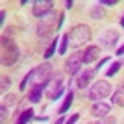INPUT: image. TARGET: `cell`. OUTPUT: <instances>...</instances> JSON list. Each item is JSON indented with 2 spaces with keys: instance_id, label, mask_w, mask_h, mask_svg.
<instances>
[{
  "instance_id": "1",
  "label": "cell",
  "mask_w": 124,
  "mask_h": 124,
  "mask_svg": "<svg viewBox=\"0 0 124 124\" xmlns=\"http://www.w3.org/2000/svg\"><path fill=\"white\" fill-rule=\"evenodd\" d=\"M89 39H91V28H89L87 24H78L69 31V43H70V46H74V48L85 45Z\"/></svg>"
},
{
  "instance_id": "2",
  "label": "cell",
  "mask_w": 124,
  "mask_h": 124,
  "mask_svg": "<svg viewBox=\"0 0 124 124\" xmlns=\"http://www.w3.org/2000/svg\"><path fill=\"white\" fill-rule=\"evenodd\" d=\"M17 59H19V46L11 39L2 37V65H13Z\"/></svg>"
},
{
  "instance_id": "3",
  "label": "cell",
  "mask_w": 124,
  "mask_h": 124,
  "mask_svg": "<svg viewBox=\"0 0 124 124\" xmlns=\"http://www.w3.org/2000/svg\"><path fill=\"white\" fill-rule=\"evenodd\" d=\"M50 78H52V67L48 65V63L39 65L37 69H33V76H31V80H33V87L45 89L48 85V82H50Z\"/></svg>"
},
{
  "instance_id": "4",
  "label": "cell",
  "mask_w": 124,
  "mask_h": 124,
  "mask_svg": "<svg viewBox=\"0 0 124 124\" xmlns=\"http://www.w3.org/2000/svg\"><path fill=\"white\" fill-rule=\"evenodd\" d=\"M109 93H111L109 82H106V80H96V82L93 83V87L89 89V98L93 100V102H102L106 96H109Z\"/></svg>"
},
{
  "instance_id": "5",
  "label": "cell",
  "mask_w": 124,
  "mask_h": 124,
  "mask_svg": "<svg viewBox=\"0 0 124 124\" xmlns=\"http://www.w3.org/2000/svg\"><path fill=\"white\" fill-rule=\"evenodd\" d=\"M82 65H85V63H83V52H74V54H70V56L67 57L65 70H67V74H70V76H76V74L82 72Z\"/></svg>"
},
{
  "instance_id": "6",
  "label": "cell",
  "mask_w": 124,
  "mask_h": 124,
  "mask_svg": "<svg viewBox=\"0 0 124 124\" xmlns=\"http://www.w3.org/2000/svg\"><path fill=\"white\" fill-rule=\"evenodd\" d=\"M61 94H63V76L57 74V76L50 82V85L46 87V96L50 100H56V98H59Z\"/></svg>"
},
{
  "instance_id": "7",
  "label": "cell",
  "mask_w": 124,
  "mask_h": 124,
  "mask_svg": "<svg viewBox=\"0 0 124 124\" xmlns=\"http://www.w3.org/2000/svg\"><path fill=\"white\" fill-rule=\"evenodd\" d=\"M117 41H119V31L117 30H108V31H104L102 35H100V46H104L106 50L115 48Z\"/></svg>"
},
{
  "instance_id": "8",
  "label": "cell",
  "mask_w": 124,
  "mask_h": 124,
  "mask_svg": "<svg viewBox=\"0 0 124 124\" xmlns=\"http://www.w3.org/2000/svg\"><path fill=\"white\" fill-rule=\"evenodd\" d=\"M52 8H54V2H50V0H37V2H33V15L45 17L52 11Z\"/></svg>"
},
{
  "instance_id": "9",
  "label": "cell",
  "mask_w": 124,
  "mask_h": 124,
  "mask_svg": "<svg viewBox=\"0 0 124 124\" xmlns=\"http://www.w3.org/2000/svg\"><path fill=\"white\" fill-rule=\"evenodd\" d=\"M93 78H94V69H91V70H82L80 74H76V87L78 89H85L89 85V83L93 82Z\"/></svg>"
},
{
  "instance_id": "10",
  "label": "cell",
  "mask_w": 124,
  "mask_h": 124,
  "mask_svg": "<svg viewBox=\"0 0 124 124\" xmlns=\"http://www.w3.org/2000/svg\"><path fill=\"white\" fill-rule=\"evenodd\" d=\"M109 111H111V106L106 102H94L93 108H91V115L96 117V119H104V117H108Z\"/></svg>"
},
{
  "instance_id": "11",
  "label": "cell",
  "mask_w": 124,
  "mask_h": 124,
  "mask_svg": "<svg viewBox=\"0 0 124 124\" xmlns=\"http://www.w3.org/2000/svg\"><path fill=\"white\" fill-rule=\"evenodd\" d=\"M56 30V26H54V21H48V19H45V21H41L39 24H37V37H48L52 35V31Z\"/></svg>"
},
{
  "instance_id": "12",
  "label": "cell",
  "mask_w": 124,
  "mask_h": 124,
  "mask_svg": "<svg viewBox=\"0 0 124 124\" xmlns=\"http://www.w3.org/2000/svg\"><path fill=\"white\" fill-rule=\"evenodd\" d=\"M98 56H100V46L93 45V46L85 48V52H83V63H93V61H96Z\"/></svg>"
},
{
  "instance_id": "13",
  "label": "cell",
  "mask_w": 124,
  "mask_h": 124,
  "mask_svg": "<svg viewBox=\"0 0 124 124\" xmlns=\"http://www.w3.org/2000/svg\"><path fill=\"white\" fill-rule=\"evenodd\" d=\"M111 100H113V104H117V106H124V83L120 85L119 89H115Z\"/></svg>"
},
{
  "instance_id": "14",
  "label": "cell",
  "mask_w": 124,
  "mask_h": 124,
  "mask_svg": "<svg viewBox=\"0 0 124 124\" xmlns=\"http://www.w3.org/2000/svg\"><path fill=\"white\" fill-rule=\"evenodd\" d=\"M72 98H74V93H72V91H69V93H67V98H65V102H63V104H61V108H59V113H61V115L69 111L70 104H72Z\"/></svg>"
},
{
  "instance_id": "15",
  "label": "cell",
  "mask_w": 124,
  "mask_h": 124,
  "mask_svg": "<svg viewBox=\"0 0 124 124\" xmlns=\"http://www.w3.org/2000/svg\"><path fill=\"white\" fill-rule=\"evenodd\" d=\"M31 117H33V111H31V109H24V111L19 115V119H17V124H26L28 120L31 119Z\"/></svg>"
},
{
  "instance_id": "16",
  "label": "cell",
  "mask_w": 124,
  "mask_h": 124,
  "mask_svg": "<svg viewBox=\"0 0 124 124\" xmlns=\"http://www.w3.org/2000/svg\"><path fill=\"white\" fill-rule=\"evenodd\" d=\"M67 46H70V43H69V33L61 37V43H59V48H57V54H67Z\"/></svg>"
},
{
  "instance_id": "17",
  "label": "cell",
  "mask_w": 124,
  "mask_h": 124,
  "mask_svg": "<svg viewBox=\"0 0 124 124\" xmlns=\"http://www.w3.org/2000/svg\"><path fill=\"white\" fill-rule=\"evenodd\" d=\"M41 91L43 89H39V87H33L30 91V94H28V100H30V102H39V100H41Z\"/></svg>"
},
{
  "instance_id": "18",
  "label": "cell",
  "mask_w": 124,
  "mask_h": 124,
  "mask_svg": "<svg viewBox=\"0 0 124 124\" xmlns=\"http://www.w3.org/2000/svg\"><path fill=\"white\" fill-rule=\"evenodd\" d=\"M89 15L93 17V19H102V17H104V8H100V6H94L93 9L89 11Z\"/></svg>"
},
{
  "instance_id": "19",
  "label": "cell",
  "mask_w": 124,
  "mask_h": 124,
  "mask_svg": "<svg viewBox=\"0 0 124 124\" xmlns=\"http://www.w3.org/2000/svg\"><path fill=\"white\" fill-rule=\"evenodd\" d=\"M120 65H122V63H120V61L113 63V65H111V67L108 69V76H115V74L119 72V69H120Z\"/></svg>"
},
{
  "instance_id": "20",
  "label": "cell",
  "mask_w": 124,
  "mask_h": 124,
  "mask_svg": "<svg viewBox=\"0 0 124 124\" xmlns=\"http://www.w3.org/2000/svg\"><path fill=\"white\" fill-rule=\"evenodd\" d=\"M56 41L57 39H52V45L46 48V52H45V59H48V57H52V54L56 52Z\"/></svg>"
},
{
  "instance_id": "21",
  "label": "cell",
  "mask_w": 124,
  "mask_h": 124,
  "mask_svg": "<svg viewBox=\"0 0 124 124\" xmlns=\"http://www.w3.org/2000/svg\"><path fill=\"white\" fill-rule=\"evenodd\" d=\"M6 120H8V106L2 104V108H0V122L6 124Z\"/></svg>"
},
{
  "instance_id": "22",
  "label": "cell",
  "mask_w": 124,
  "mask_h": 124,
  "mask_svg": "<svg viewBox=\"0 0 124 124\" xmlns=\"http://www.w3.org/2000/svg\"><path fill=\"white\" fill-rule=\"evenodd\" d=\"M9 85H11V80H9L8 76H4V78H2V85H0V89H2V93H6Z\"/></svg>"
},
{
  "instance_id": "23",
  "label": "cell",
  "mask_w": 124,
  "mask_h": 124,
  "mask_svg": "<svg viewBox=\"0 0 124 124\" xmlns=\"http://www.w3.org/2000/svg\"><path fill=\"white\" fill-rule=\"evenodd\" d=\"M96 124H115V119H113V117H106V120H102V122H96Z\"/></svg>"
},
{
  "instance_id": "24",
  "label": "cell",
  "mask_w": 124,
  "mask_h": 124,
  "mask_svg": "<svg viewBox=\"0 0 124 124\" xmlns=\"http://www.w3.org/2000/svg\"><path fill=\"white\" fill-rule=\"evenodd\" d=\"M78 119H80V115L76 113V115H72V117H70V119H69V120H67V122H65V124H74V122H76Z\"/></svg>"
},
{
  "instance_id": "25",
  "label": "cell",
  "mask_w": 124,
  "mask_h": 124,
  "mask_svg": "<svg viewBox=\"0 0 124 124\" xmlns=\"http://www.w3.org/2000/svg\"><path fill=\"white\" fill-rule=\"evenodd\" d=\"M106 61H108V57H104V59H100V63H98V65H96V67H94V72H96V70H98V69L102 67V65H104V63H106Z\"/></svg>"
},
{
  "instance_id": "26",
  "label": "cell",
  "mask_w": 124,
  "mask_h": 124,
  "mask_svg": "<svg viewBox=\"0 0 124 124\" xmlns=\"http://www.w3.org/2000/svg\"><path fill=\"white\" fill-rule=\"evenodd\" d=\"M115 54L122 57V56H124V45H122V46H120V48H119V50H117V52H115Z\"/></svg>"
},
{
  "instance_id": "27",
  "label": "cell",
  "mask_w": 124,
  "mask_h": 124,
  "mask_svg": "<svg viewBox=\"0 0 124 124\" xmlns=\"http://www.w3.org/2000/svg\"><path fill=\"white\" fill-rule=\"evenodd\" d=\"M102 4L104 6H113V4H117V2H115V0H104Z\"/></svg>"
},
{
  "instance_id": "28",
  "label": "cell",
  "mask_w": 124,
  "mask_h": 124,
  "mask_svg": "<svg viewBox=\"0 0 124 124\" xmlns=\"http://www.w3.org/2000/svg\"><path fill=\"white\" fill-rule=\"evenodd\" d=\"M15 102V96H13V94H9V98L6 100V106H8V104H13Z\"/></svg>"
},
{
  "instance_id": "29",
  "label": "cell",
  "mask_w": 124,
  "mask_h": 124,
  "mask_svg": "<svg viewBox=\"0 0 124 124\" xmlns=\"http://www.w3.org/2000/svg\"><path fill=\"white\" fill-rule=\"evenodd\" d=\"M65 8H67V9H70V8H72V0H69V2H65Z\"/></svg>"
},
{
  "instance_id": "30",
  "label": "cell",
  "mask_w": 124,
  "mask_h": 124,
  "mask_svg": "<svg viewBox=\"0 0 124 124\" xmlns=\"http://www.w3.org/2000/svg\"><path fill=\"white\" fill-rule=\"evenodd\" d=\"M56 124H63V117H59V119L56 120Z\"/></svg>"
},
{
  "instance_id": "31",
  "label": "cell",
  "mask_w": 124,
  "mask_h": 124,
  "mask_svg": "<svg viewBox=\"0 0 124 124\" xmlns=\"http://www.w3.org/2000/svg\"><path fill=\"white\" fill-rule=\"evenodd\" d=\"M120 24H122V26H124V15H122V19H120Z\"/></svg>"
}]
</instances>
